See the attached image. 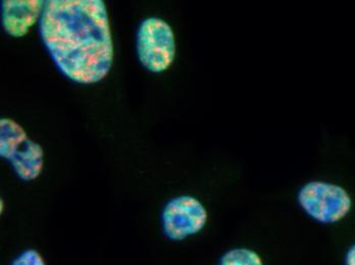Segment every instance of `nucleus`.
Segmentation results:
<instances>
[{
	"label": "nucleus",
	"mask_w": 355,
	"mask_h": 265,
	"mask_svg": "<svg viewBox=\"0 0 355 265\" xmlns=\"http://www.w3.org/2000/svg\"><path fill=\"white\" fill-rule=\"evenodd\" d=\"M39 31L62 74L79 84L105 79L114 60V45L105 2L49 0Z\"/></svg>",
	"instance_id": "obj_1"
},
{
	"label": "nucleus",
	"mask_w": 355,
	"mask_h": 265,
	"mask_svg": "<svg viewBox=\"0 0 355 265\" xmlns=\"http://www.w3.org/2000/svg\"><path fill=\"white\" fill-rule=\"evenodd\" d=\"M0 156L12 165L23 181H33L42 172V147L28 138L24 129L10 118L0 120Z\"/></svg>",
	"instance_id": "obj_2"
},
{
	"label": "nucleus",
	"mask_w": 355,
	"mask_h": 265,
	"mask_svg": "<svg viewBox=\"0 0 355 265\" xmlns=\"http://www.w3.org/2000/svg\"><path fill=\"white\" fill-rule=\"evenodd\" d=\"M298 203L318 223L333 225L345 219L352 211V198L339 185L315 181L300 190Z\"/></svg>",
	"instance_id": "obj_3"
},
{
	"label": "nucleus",
	"mask_w": 355,
	"mask_h": 265,
	"mask_svg": "<svg viewBox=\"0 0 355 265\" xmlns=\"http://www.w3.org/2000/svg\"><path fill=\"white\" fill-rule=\"evenodd\" d=\"M136 51L143 66L151 73L168 70L176 57V39L172 27L164 19L149 18L140 25Z\"/></svg>",
	"instance_id": "obj_4"
},
{
	"label": "nucleus",
	"mask_w": 355,
	"mask_h": 265,
	"mask_svg": "<svg viewBox=\"0 0 355 265\" xmlns=\"http://www.w3.org/2000/svg\"><path fill=\"white\" fill-rule=\"evenodd\" d=\"M209 214L203 204L192 196H179L170 200L162 213L164 236L182 241L198 234L207 225Z\"/></svg>",
	"instance_id": "obj_5"
},
{
	"label": "nucleus",
	"mask_w": 355,
	"mask_h": 265,
	"mask_svg": "<svg viewBox=\"0 0 355 265\" xmlns=\"http://www.w3.org/2000/svg\"><path fill=\"white\" fill-rule=\"evenodd\" d=\"M43 0H6L1 1V19L4 31L15 38L27 35L30 28L42 17Z\"/></svg>",
	"instance_id": "obj_6"
},
{
	"label": "nucleus",
	"mask_w": 355,
	"mask_h": 265,
	"mask_svg": "<svg viewBox=\"0 0 355 265\" xmlns=\"http://www.w3.org/2000/svg\"><path fill=\"white\" fill-rule=\"evenodd\" d=\"M218 265H263V262L254 250L235 248L226 252Z\"/></svg>",
	"instance_id": "obj_7"
},
{
	"label": "nucleus",
	"mask_w": 355,
	"mask_h": 265,
	"mask_svg": "<svg viewBox=\"0 0 355 265\" xmlns=\"http://www.w3.org/2000/svg\"><path fill=\"white\" fill-rule=\"evenodd\" d=\"M10 265H46L44 259L36 250L28 249L21 254Z\"/></svg>",
	"instance_id": "obj_8"
},
{
	"label": "nucleus",
	"mask_w": 355,
	"mask_h": 265,
	"mask_svg": "<svg viewBox=\"0 0 355 265\" xmlns=\"http://www.w3.org/2000/svg\"><path fill=\"white\" fill-rule=\"evenodd\" d=\"M345 265H355V244L346 252Z\"/></svg>",
	"instance_id": "obj_9"
}]
</instances>
